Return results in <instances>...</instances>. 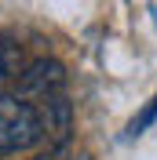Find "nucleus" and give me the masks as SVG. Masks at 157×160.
Masks as SVG:
<instances>
[{"instance_id": "nucleus-1", "label": "nucleus", "mask_w": 157, "mask_h": 160, "mask_svg": "<svg viewBox=\"0 0 157 160\" xmlns=\"http://www.w3.org/2000/svg\"><path fill=\"white\" fill-rule=\"evenodd\" d=\"M48 138L44 120H40L37 102L22 98V95H0V157L11 153H26Z\"/></svg>"}, {"instance_id": "nucleus-2", "label": "nucleus", "mask_w": 157, "mask_h": 160, "mask_svg": "<svg viewBox=\"0 0 157 160\" xmlns=\"http://www.w3.org/2000/svg\"><path fill=\"white\" fill-rule=\"evenodd\" d=\"M66 80H69L66 66L59 58H33L26 66V73L15 80V95L30 102H48L55 95H66Z\"/></svg>"}, {"instance_id": "nucleus-3", "label": "nucleus", "mask_w": 157, "mask_h": 160, "mask_svg": "<svg viewBox=\"0 0 157 160\" xmlns=\"http://www.w3.org/2000/svg\"><path fill=\"white\" fill-rule=\"evenodd\" d=\"M40 109V120H44V131H48V138L55 142V149H62L69 138V131H73V106L66 102V95H55L48 102H37Z\"/></svg>"}, {"instance_id": "nucleus-4", "label": "nucleus", "mask_w": 157, "mask_h": 160, "mask_svg": "<svg viewBox=\"0 0 157 160\" xmlns=\"http://www.w3.org/2000/svg\"><path fill=\"white\" fill-rule=\"evenodd\" d=\"M30 58H26V48H22V40L15 33H0V80H15L26 73Z\"/></svg>"}, {"instance_id": "nucleus-5", "label": "nucleus", "mask_w": 157, "mask_h": 160, "mask_svg": "<svg viewBox=\"0 0 157 160\" xmlns=\"http://www.w3.org/2000/svg\"><path fill=\"white\" fill-rule=\"evenodd\" d=\"M73 160H95V157H91V153H77Z\"/></svg>"}]
</instances>
